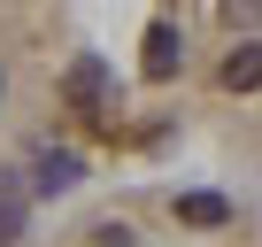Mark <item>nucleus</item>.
Returning a JSON list of instances; mask_svg holds the SVG:
<instances>
[{
  "instance_id": "2",
  "label": "nucleus",
  "mask_w": 262,
  "mask_h": 247,
  "mask_svg": "<svg viewBox=\"0 0 262 247\" xmlns=\"http://www.w3.org/2000/svg\"><path fill=\"white\" fill-rule=\"evenodd\" d=\"M62 93H70V108H100V93H108V70H100V62L85 54V62H70Z\"/></svg>"
},
{
  "instance_id": "8",
  "label": "nucleus",
  "mask_w": 262,
  "mask_h": 247,
  "mask_svg": "<svg viewBox=\"0 0 262 247\" xmlns=\"http://www.w3.org/2000/svg\"><path fill=\"white\" fill-rule=\"evenodd\" d=\"M224 16H231V24H254V16H262V0H224Z\"/></svg>"
},
{
  "instance_id": "4",
  "label": "nucleus",
  "mask_w": 262,
  "mask_h": 247,
  "mask_svg": "<svg viewBox=\"0 0 262 247\" xmlns=\"http://www.w3.org/2000/svg\"><path fill=\"white\" fill-rule=\"evenodd\" d=\"M16 239H24V178L0 170V247H16Z\"/></svg>"
},
{
  "instance_id": "3",
  "label": "nucleus",
  "mask_w": 262,
  "mask_h": 247,
  "mask_svg": "<svg viewBox=\"0 0 262 247\" xmlns=\"http://www.w3.org/2000/svg\"><path fill=\"white\" fill-rule=\"evenodd\" d=\"M178 224L216 232V224H231V201H224V193H178Z\"/></svg>"
},
{
  "instance_id": "6",
  "label": "nucleus",
  "mask_w": 262,
  "mask_h": 247,
  "mask_svg": "<svg viewBox=\"0 0 262 247\" xmlns=\"http://www.w3.org/2000/svg\"><path fill=\"white\" fill-rule=\"evenodd\" d=\"M77 155H39V193H62V186H77Z\"/></svg>"
},
{
  "instance_id": "5",
  "label": "nucleus",
  "mask_w": 262,
  "mask_h": 247,
  "mask_svg": "<svg viewBox=\"0 0 262 247\" xmlns=\"http://www.w3.org/2000/svg\"><path fill=\"white\" fill-rule=\"evenodd\" d=\"M178 54H185V47H178V31H170V24H155V31H147V77L162 85V77L178 70Z\"/></svg>"
},
{
  "instance_id": "1",
  "label": "nucleus",
  "mask_w": 262,
  "mask_h": 247,
  "mask_svg": "<svg viewBox=\"0 0 262 247\" xmlns=\"http://www.w3.org/2000/svg\"><path fill=\"white\" fill-rule=\"evenodd\" d=\"M216 77H224V93H254V85H262V39H247V47H231Z\"/></svg>"
},
{
  "instance_id": "7",
  "label": "nucleus",
  "mask_w": 262,
  "mask_h": 247,
  "mask_svg": "<svg viewBox=\"0 0 262 247\" xmlns=\"http://www.w3.org/2000/svg\"><path fill=\"white\" fill-rule=\"evenodd\" d=\"M93 247H131V224H123V216H108V224H93Z\"/></svg>"
}]
</instances>
